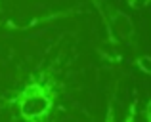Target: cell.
Listing matches in <instances>:
<instances>
[{
    "instance_id": "cell-1",
    "label": "cell",
    "mask_w": 151,
    "mask_h": 122,
    "mask_svg": "<svg viewBox=\"0 0 151 122\" xmlns=\"http://www.w3.org/2000/svg\"><path fill=\"white\" fill-rule=\"evenodd\" d=\"M58 103V88L55 80L48 73L33 74L12 97L0 101V109H17V118L27 122H42L52 115Z\"/></svg>"
},
{
    "instance_id": "cell-3",
    "label": "cell",
    "mask_w": 151,
    "mask_h": 122,
    "mask_svg": "<svg viewBox=\"0 0 151 122\" xmlns=\"http://www.w3.org/2000/svg\"><path fill=\"white\" fill-rule=\"evenodd\" d=\"M84 14L82 8H65V10H54L48 14H38L33 17L25 19V21H17V19H6V21H0V29L10 31V33H19V31H31L37 29L40 25H48V23L59 21V19H69L75 15Z\"/></svg>"
},
{
    "instance_id": "cell-2",
    "label": "cell",
    "mask_w": 151,
    "mask_h": 122,
    "mask_svg": "<svg viewBox=\"0 0 151 122\" xmlns=\"http://www.w3.org/2000/svg\"><path fill=\"white\" fill-rule=\"evenodd\" d=\"M100 6H101L103 14H105L107 21H109L111 29L115 31V34L122 42H126L132 50L140 48V36H138V29L134 25L132 17L126 11H122L121 8L113 6L109 0H100Z\"/></svg>"
},
{
    "instance_id": "cell-7",
    "label": "cell",
    "mask_w": 151,
    "mask_h": 122,
    "mask_svg": "<svg viewBox=\"0 0 151 122\" xmlns=\"http://www.w3.org/2000/svg\"><path fill=\"white\" fill-rule=\"evenodd\" d=\"M138 118V96L134 93L132 101L128 103V109H126L124 116H122V122H134Z\"/></svg>"
},
{
    "instance_id": "cell-10",
    "label": "cell",
    "mask_w": 151,
    "mask_h": 122,
    "mask_svg": "<svg viewBox=\"0 0 151 122\" xmlns=\"http://www.w3.org/2000/svg\"><path fill=\"white\" fill-rule=\"evenodd\" d=\"M0 11H2V6H0Z\"/></svg>"
},
{
    "instance_id": "cell-8",
    "label": "cell",
    "mask_w": 151,
    "mask_h": 122,
    "mask_svg": "<svg viewBox=\"0 0 151 122\" xmlns=\"http://www.w3.org/2000/svg\"><path fill=\"white\" fill-rule=\"evenodd\" d=\"M128 2V8L130 10H145L147 6H151V0H126Z\"/></svg>"
},
{
    "instance_id": "cell-5",
    "label": "cell",
    "mask_w": 151,
    "mask_h": 122,
    "mask_svg": "<svg viewBox=\"0 0 151 122\" xmlns=\"http://www.w3.org/2000/svg\"><path fill=\"white\" fill-rule=\"evenodd\" d=\"M132 63H134V67H136L140 73L151 76V56H136Z\"/></svg>"
},
{
    "instance_id": "cell-4",
    "label": "cell",
    "mask_w": 151,
    "mask_h": 122,
    "mask_svg": "<svg viewBox=\"0 0 151 122\" xmlns=\"http://www.w3.org/2000/svg\"><path fill=\"white\" fill-rule=\"evenodd\" d=\"M98 56L101 61L109 63V65H121L122 63V46L121 42H107L101 38V42L96 48Z\"/></svg>"
},
{
    "instance_id": "cell-6",
    "label": "cell",
    "mask_w": 151,
    "mask_h": 122,
    "mask_svg": "<svg viewBox=\"0 0 151 122\" xmlns=\"http://www.w3.org/2000/svg\"><path fill=\"white\" fill-rule=\"evenodd\" d=\"M117 96H119V82L115 84L113 92H111L109 103H107V113H105V120H115V103H117Z\"/></svg>"
},
{
    "instance_id": "cell-9",
    "label": "cell",
    "mask_w": 151,
    "mask_h": 122,
    "mask_svg": "<svg viewBox=\"0 0 151 122\" xmlns=\"http://www.w3.org/2000/svg\"><path fill=\"white\" fill-rule=\"evenodd\" d=\"M144 118L147 122H151V99H147L144 105Z\"/></svg>"
}]
</instances>
